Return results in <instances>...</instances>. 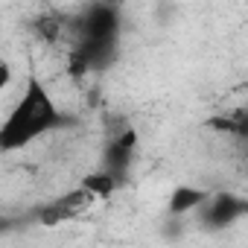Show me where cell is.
I'll list each match as a JSON object with an SVG mask.
<instances>
[{"label": "cell", "mask_w": 248, "mask_h": 248, "mask_svg": "<svg viewBox=\"0 0 248 248\" xmlns=\"http://www.w3.org/2000/svg\"><path fill=\"white\" fill-rule=\"evenodd\" d=\"M62 123H64V117H62L56 99L32 76L27 82L24 96L18 99V105L12 108V114L3 123V129H0V149L15 152V149L32 143L35 138H41L44 132H53L56 126H62Z\"/></svg>", "instance_id": "obj_1"}, {"label": "cell", "mask_w": 248, "mask_h": 248, "mask_svg": "<svg viewBox=\"0 0 248 248\" xmlns=\"http://www.w3.org/2000/svg\"><path fill=\"white\" fill-rule=\"evenodd\" d=\"M202 216H204V225H210V228H228L236 219L248 216V199L219 193V196H213L202 204Z\"/></svg>", "instance_id": "obj_2"}, {"label": "cell", "mask_w": 248, "mask_h": 248, "mask_svg": "<svg viewBox=\"0 0 248 248\" xmlns=\"http://www.w3.org/2000/svg\"><path fill=\"white\" fill-rule=\"evenodd\" d=\"M135 143H138V135L129 129V132H123L105 152V167L108 172H114L117 178L126 172V167L132 164V152H135Z\"/></svg>", "instance_id": "obj_3"}, {"label": "cell", "mask_w": 248, "mask_h": 248, "mask_svg": "<svg viewBox=\"0 0 248 248\" xmlns=\"http://www.w3.org/2000/svg\"><path fill=\"white\" fill-rule=\"evenodd\" d=\"M93 199H96L93 193H88L85 187H79L73 196H64V199H59L50 210H44V222H47V225H56V222H62V219H67V216H73V213H79L82 207H88Z\"/></svg>", "instance_id": "obj_4"}, {"label": "cell", "mask_w": 248, "mask_h": 248, "mask_svg": "<svg viewBox=\"0 0 248 248\" xmlns=\"http://www.w3.org/2000/svg\"><path fill=\"white\" fill-rule=\"evenodd\" d=\"M207 199H210V196H207L204 190L181 184V187H175L172 196H170V213H172V216H184V213H190V210H199Z\"/></svg>", "instance_id": "obj_5"}, {"label": "cell", "mask_w": 248, "mask_h": 248, "mask_svg": "<svg viewBox=\"0 0 248 248\" xmlns=\"http://www.w3.org/2000/svg\"><path fill=\"white\" fill-rule=\"evenodd\" d=\"M82 187L88 190V193H93L96 199H105V196H111L114 193V187H117V175L114 172H91V175H85L82 178Z\"/></svg>", "instance_id": "obj_6"}, {"label": "cell", "mask_w": 248, "mask_h": 248, "mask_svg": "<svg viewBox=\"0 0 248 248\" xmlns=\"http://www.w3.org/2000/svg\"><path fill=\"white\" fill-rule=\"evenodd\" d=\"M9 82H12V64L0 62V88H9Z\"/></svg>", "instance_id": "obj_7"}]
</instances>
